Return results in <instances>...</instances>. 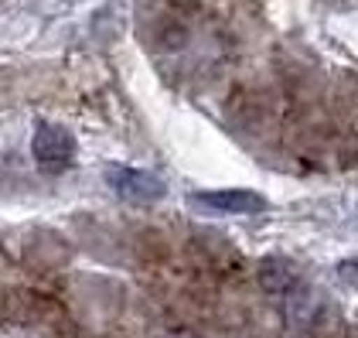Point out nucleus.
<instances>
[{
	"mask_svg": "<svg viewBox=\"0 0 358 338\" xmlns=\"http://www.w3.org/2000/svg\"><path fill=\"white\" fill-rule=\"evenodd\" d=\"M65 318L58 301L38 294V290H17V287H0V321L7 325H52Z\"/></svg>",
	"mask_w": 358,
	"mask_h": 338,
	"instance_id": "f257e3e1",
	"label": "nucleus"
},
{
	"mask_svg": "<svg viewBox=\"0 0 358 338\" xmlns=\"http://www.w3.org/2000/svg\"><path fill=\"white\" fill-rule=\"evenodd\" d=\"M31 154H34L41 171L58 174V171L69 168L72 157H76V137L65 127H58V123H38L34 141H31Z\"/></svg>",
	"mask_w": 358,
	"mask_h": 338,
	"instance_id": "f03ea898",
	"label": "nucleus"
},
{
	"mask_svg": "<svg viewBox=\"0 0 358 338\" xmlns=\"http://www.w3.org/2000/svg\"><path fill=\"white\" fill-rule=\"evenodd\" d=\"M205 212H222V216H256L266 212V198L246 192V188H229V192H198L192 198Z\"/></svg>",
	"mask_w": 358,
	"mask_h": 338,
	"instance_id": "7ed1b4c3",
	"label": "nucleus"
},
{
	"mask_svg": "<svg viewBox=\"0 0 358 338\" xmlns=\"http://www.w3.org/2000/svg\"><path fill=\"white\" fill-rule=\"evenodd\" d=\"M113 181V192L127 202H157L164 198V181L150 171H140V168H116L110 174Z\"/></svg>",
	"mask_w": 358,
	"mask_h": 338,
	"instance_id": "20e7f679",
	"label": "nucleus"
},
{
	"mask_svg": "<svg viewBox=\"0 0 358 338\" xmlns=\"http://www.w3.org/2000/svg\"><path fill=\"white\" fill-rule=\"evenodd\" d=\"M259 281L266 290H287L294 283V270L283 263V260H263L259 267Z\"/></svg>",
	"mask_w": 358,
	"mask_h": 338,
	"instance_id": "39448f33",
	"label": "nucleus"
}]
</instances>
